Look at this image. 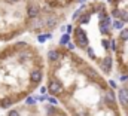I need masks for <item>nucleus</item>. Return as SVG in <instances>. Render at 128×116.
Returning a JSON list of instances; mask_svg holds the SVG:
<instances>
[{
  "label": "nucleus",
  "mask_w": 128,
  "mask_h": 116,
  "mask_svg": "<svg viewBox=\"0 0 128 116\" xmlns=\"http://www.w3.org/2000/svg\"><path fill=\"white\" fill-rule=\"evenodd\" d=\"M107 100L109 101H113V94L112 92H107Z\"/></svg>",
  "instance_id": "16"
},
{
  "label": "nucleus",
  "mask_w": 128,
  "mask_h": 116,
  "mask_svg": "<svg viewBox=\"0 0 128 116\" xmlns=\"http://www.w3.org/2000/svg\"><path fill=\"white\" fill-rule=\"evenodd\" d=\"M109 43H110V42H107V40H103V46H104L106 49H109Z\"/></svg>",
  "instance_id": "18"
},
{
  "label": "nucleus",
  "mask_w": 128,
  "mask_h": 116,
  "mask_svg": "<svg viewBox=\"0 0 128 116\" xmlns=\"http://www.w3.org/2000/svg\"><path fill=\"white\" fill-rule=\"evenodd\" d=\"M27 104H34V98L33 97H28L27 98Z\"/></svg>",
  "instance_id": "15"
},
{
  "label": "nucleus",
  "mask_w": 128,
  "mask_h": 116,
  "mask_svg": "<svg viewBox=\"0 0 128 116\" xmlns=\"http://www.w3.org/2000/svg\"><path fill=\"white\" fill-rule=\"evenodd\" d=\"M119 101L122 104H128V89H121L119 91Z\"/></svg>",
  "instance_id": "6"
},
{
  "label": "nucleus",
  "mask_w": 128,
  "mask_h": 116,
  "mask_svg": "<svg viewBox=\"0 0 128 116\" xmlns=\"http://www.w3.org/2000/svg\"><path fill=\"white\" fill-rule=\"evenodd\" d=\"M48 89L52 92V94H60L63 91V85L58 82V80H51L49 85H48Z\"/></svg>",
  "instance_id": "2"
},
{
  "label": "nucleus",
  "mask_w": 128,
  "mask_h": 116,
  "mask_svg": "<svg viewBox=\"0 0 128 116\" xmlns=\"http://www.w3.org/2000/svg\"><path fill=\"white\" fill-rule=\"evenodd\" d=\"M88 54H90V57H96V55H94V51H92V49H91V48H88Z\"/></svg>",
  "instance_id": "19"
},
{
  "label": "nucleus",
  "mask_w": 128,
  "mask_h": 116,
  "mask_svg": "<svg viewBox=\"0 0 128 116\" xmlns=\"http://www.w3.org/2000/svg\"><path fill=\"white\" fill-rule=\"evenodd\" d=\"M12 2H18V0H12Z\"/></svg>",
  "instance_id": "24"
},
{
  "label": "nucleus",
  "mask_w": 128,
  "mask_h": 116,
  "mask_svg": "<svg viewBox=\"0 0 128 116\" xmlns=\"http://www.w3.org/2000/svg\"><path fill=\"white\" fill-rule=\"evenodd\" d=\"M79 15H80V9H79V10H78V12L73 15V18H74V20H76V18H79Z\"/></svg>",
  "instance_id": "21"
},
{
  "label": "nucleus",
  "mask_w": 128,
  "mask_h": 116,
  "mask_svg": "<svg viewBox=\"0 0 128 116\" xmlns=\"http://www.w3.org/2000/svg\"><path fill=\"white\" fill-rule=\"evenodd\" d=\"M9 116H20V113H18L16 110H12V112L9 113Z\"/></svg>",
  "instance_id": "20"
},
{
  "label": "nucleus",
  "mask_w": 128,
  "mask_h": 116,
  "mask_svg": "<svg viewBox=\"0 0 128 116\" xmlns=\"http://www.w3.org/2000/svg\"><path fill=\"white\" fill-rule=\"evenodd\" d=\"M27 15H28V18H36L39 15V8L37 6H28L27 8Z\"/></svg>",
  "instance_id": "5"
},
{
  "label": "nucleus",
  "mask_w": 128,
  "mask_h": 116,
  "mask_svg": "<svg viewBox=\"0 0 128 116\" xmlns=\"http://www.w3.org/2000/svg\"><path fill=\"white\" fill-rule=\"evenodd\" d=\"M101 67L104 70V73H109L110 72V67H112V57H106L101 62Z\"/></svg>",
  "instance_id": "3"
},
{
  "label": "nucleus",
  "mask_w": 128,
  "mask_h": 116,
  "mask_svg": "<svg viewBox=\"0 0 128 116\" xmlns=\"http://www.w3.org/2000/svg\"><path fill=\"white\" fill-rule=\"evenodd\" d=\"M10 104H12V100H9V98H3V100H2V104H0V106H2L3 109H8V107H9Z\"/></svg>",
  "instance_id": "9"
},
{
  "label": "nucleus",
  "mask_w": 128,
  "mask_h": 116,
  "mask_svg": "<svg viewBox=\"0 0 128 116\" xmlns=\"http://www.w3.org/2000/svg\"><path fill=\"white\" fill-rule=\"evenodd\" d=\"M122 26H124L122 21H116V22H115V27H116V28H122Z\"/></svg>",
  "instance_id": "14"
},
{
  "label": "nucleus",
  "mask_w": 128,
  "mask_h": 116,
  "mask_svg": "<svg viewBox=\"0 0 128 116\" xmlns=\"http://www.w3.org/2000/svg\"><path fill=\"white\" fill-rule=\"evenodd\" d=\"M48 37H49V36H39V40H40V42H45Z\"/></svg>",
  "instance_id": "17"
},
{
  "label": "nucleus",
  "mask_w": 128,
  "mask_h": 116,
  "mask_svg": "<svg viewBox=\"0 0 128 116\" xmlns=\"http://www.w3.org/2000/svg\"><path fill=\"white\" fill-rule=\"evenodd\" d=\"M48 58H49L51 61H57V60L60 58V52H58V51H49Z\"/></svg>",
  "instance_id": "8"
},
{
  "label": "nucleus",
  "mask_w": 128,
  "mask_h": 116,
  "mask_svg": "<svg viewBox=\"0 0 128 116\" xmlns=\"http://www.w3.org/2000/svg\"><path fill=\"white\" fill-rule=\"evenodd\" d=\"M30 79H32V82H34V84H39V82L42 80V72H40V70H34V72H32Z\"/></svg>",
  "instance_id": "4"
},
{
  "label": "nucleus",
  "mask_w": 128,
  "mask_h": 116,
  "mask_svg": "<svg viewBox=\"0 0 128 116\" xmlns=\"http://www.w3.org/2000/svg\"><path fill=\"white\" fill-rule=\"evenodd\" d=\"M128 79V74H125V76H122V78H121V80H122V82H124V80H127Z\"/></svg>",
  "instance_id": "22"
},
{
  "label": "nucleus",
  "mask_w": 128,
  "mask_h": 116,
  "mask_svg": "<svg viewBox=\"0 0 128 116\" xmlns=\"http://www.w3.org/2000/svg\"><path fill=\"white\" fill-rule=\"evenodd\" d=\"M68 40H70L68 34H64L63 37H61V40H60V43H61V45H67V43H68Z\"/></svg>",
  "instance_id": "12"
},
{
  "label": "nucleus",
  "mask_w": 128,
  "mask_h": 116,
  "mask_svg": "<svg viewBox=\"0 0 128 116\" xmlns=\"http://www.w3.org/2000/svg\"><path fill=\"white\" fill-rule=\"evenodd\" d=\"M121 40H128V28H124L121 31Z\"/></svg>",
  "instance_id": "11"
},
{
  "label": "nucleus",
  "mask_w": 128,
  "mask_h": 116,
  "mask_svg": "<svg viewBox=\"0 0 128 116\" xmlns=\"http://www.w3.org/2000/svg\"><path fill=\"white\" fill-rule=\"evenodd\" d=\"M76 42L79 43V46H84V48L88 45V37H86L85 31H84L82 28L76 30Z\"/></svg>",
  "instance_id": "1"
},
{
  "label": "nucleus",
  "mask_w": 128,
  "mask_h": 116,
  "mask_svg": "<svg viewBox=\"0 0 128 116\" xmlns=\"http://www.w3.org/2000/svg\"><path fill=\"white\" fill-rule=\"evenodd\" d=\"M85 74H86V76H90L92 80H98V74H97L92 68H85Z\"/></svg>",
  "instance_id": "7"
},
{
  "label": "nucleus",
  "mask_w": 128,
  "mask_h": 116,
  "mask_svg": "<svg viewBox=\"0 0 128 116\" xmlns=\"http://www.w3.org/2000/svg\"><path fill=\"white\" fill-rule=\"evenodd\" d=\"M90 21V14L88 15H82V18H80V24H86Z\"/></svg>",
  "instance_id": "13"
},
{
  "label": "nucleus",
  "mask_w": 128,
  "mask_h": 116,
  "mask_svg": "<svg viewBox=\"0 0 128 116\" xmlns=\"http://www.w3.org/2000/svg\"><path fill=\"white\" fill-rule=\"evenodd\" d=\"M49 101H51V103H52V104H57V100H55V98H51V100H49Z\"/></svg>",
  "instance_id": "23"
},
{
  "label": "nucleus",
  "mask_w": 128,
  "mask_h": 116,
  "mask_svg": "<svg viewBox=\"0 0 128 116\" xmlns=\"http://www.w3.org/2000/svg\"><path fill=\"white\" fill-rule=\"evenodd\" d=\"M46 26H48L49 28H51V27H55V26H57V20H55V18H48Z\"/></svg>",
  "instance_id": "10"
}]
</instances>
